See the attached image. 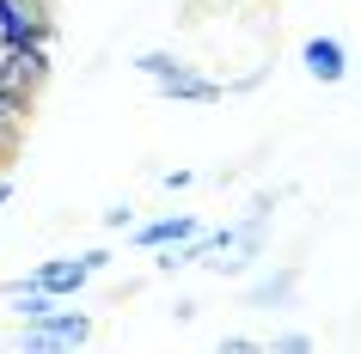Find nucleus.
<instances>
[{
    "label": "nucleus",
    "mask_w": 361,
    "mask_h": 354,
    "mask_svg": "<svg viewBox=\"0 0 361 354\" xmlns=\"http://www.w3.org/2000/svg\"><path fill=\"white\" fill-rule=\"evenodd\" d=\"M276 189H264V196H251V208L239 214V220L227 226H209L202 239H196V251H202V269H214V275H245L251 263L264 257L269 244V220H276Z\"/></svg>",
    "instance_id": "f257e3e1"
},
{
    "label": "nucleus",
    "mask_w": 361,
    "mask_h": 354,
    "mask_svg": "<svg viewBox=\"0 0 361 354\" xmlns=\"http://www.w3.org/2000/svg\"><path fill=\"white\" fill-rule=\"evenodd\" d=\"M104 269H111V244H92V251H74V257L37 263L31 287H43V293H56V299H80V287H92Z\"/></svg>",
    "instance_id": "f03ea898"
},
{
    "label": "nucleus",
    "mask_w": 361,
    "mask_h": 354,
    "mask_svg": "<svg viewBox=\"0 0 361 354\" xmlns=\"http://www.w3.org/2000/svg\"><path fill=\"white\" fill-rule=\"evenodd\" d=\"M92 312H74L68 299H61L49 317H37V324H19V348L25 354H61V348H86L92 342Z\"/></svg>",
    "instance_id": "7ed1b4c3"
},
{
    "label": "nucleus",
    "mask_w": 361,
    "mask_h": 354,
    "mask_svg": "<svg viewBox=\"0 0 361 354\" xmlns=\"http://www.w3.org/2000/svg\"><path fill=\"white\" fill-rule=\"evenodd\" d=\"M300 68H306V80H319V86H343V80H349V43H343L337 31H312V37L300 43Z\"/></svg>",
    "instance_id": "20e7f679"
},
{
    "label": "nucleus",
    "mask_w": 361,
    "mask_h": 354,
    "mask_svg": "<svg viewBox=\"0 0 361 354\" xmlns=\"http://www.w3.org/2000/svg\"><path fill=\"white\" fill-rule=\"evenodd\" d=\"M209 226L196 220V214H153V220H135V232H129V244L135 251H171V244H190V239H202Z\"/></svg>",
    "instance_id": "39448f33"
},
{
    "label": "nucleus",
    "mask_w": 361,
    "mask_h": 354,
    "mask_svg": "<svg viewBox=\"0 0 361 354\" xmlns=\"http://www.w3.org/2000/svg\"><path fill=\"white\" fill-rule=\"evenodd\" d=\"M153 92L166 98V104H221V98H227V86H221V80H209L202 68H190V61H184L178 74L153 80Z\"/></svg>",
    "instance_id": "423d86ee"
},
{
    "label": "nucleus",
    "mask_w": 361,
    "mask_h": 354,
    "mask_svg": "<svg viewBox=\"0 0 361 354\" xmlns=\"http://www.w3.org/2000/svg\"><path fill=\"white\" fill-rule=\"evenodd\" d=\"M43 80H49V43H25V49H6L0 56V86L37 92Z\"/></svg>",
    "instance_id": "0eeeda50"
},
{
    "label": "nucleus",
    "mask_w": 361,
    "mask_h": 354,
    "mask_svg": "<svg viewBox=\"0 0 361 354\" xmlns=\"http://www.w3.org/2000/svg\"><path fill=\"white\" fill-rule=\"evenodd\" d=\"M294 293H300V269H294V263H282V269H269V275H257V281L245 287V299L257 305V312H269V305L282 312V305H288Z\"/></svg>",
    "instance_id": "6e6552de"
},
{
    "label": "nucleus",
    "mask_w": 361,
    "mask_h": 354,
    "mask_svg": "<svg viewBox=\"0 0 361 354\" xmlns=\"http://www.w3.org/2000/svg\"><path fill=\"white\" fill-rule=\"evenodd\" d=\"M129 68H135L141 80H166V74H178V68H184V56H171V49H135Z\"/></svg>",
    "instance_id": "1a4fd4ad"
},
{
    "label": "nucleus",
    "mask_w": 361,
    "mask_h": 354,
    "mask_svg": "<svg viewBox=\"0 0 361 354\" xmlns=\"http://www.w3.org/2000/svg\"><path fill=\"white\" fill-rule=\"evenodd\" d=\"M264 348H276V354H312V348H319V336H312V330H276Z\"/></svg>",
    "instance_id": "9d476101"
},
{
    "label": "nucleus",
    "mask_w": 361,
    "mask_h": 354,
    "mask_svg": "<svg viewBox=\"0 0 361 354\" xmlns=\"http://www.w3.org/2000/svg\"><path fill=\"white\" fill-rule=\"evenodd\" d=\"M98 220H104V232H135V202H111Z\"/></svg>",
    "instance_id": "9b49d317"
},
{
    "label": "nucleus",
    "mask_w": 361,
    "mask_h": 354,
    "mask_svg": "<svg viewBox=\"0 0 361 354\" xmlns=\"http://www.w3.org/2000/svg\"><path fill=\"white\" fill-rule=\"evenodd\" d=\"M214 348H221V354H257L264 342H257V336H245V330H227L221 342H214Z\"/></svg>",
    "instance_id": "f8f14e48"
},
{
    "label": "nucleus",
    "mask_w": 361,
    "mask_h": 354,
    "mask_svg": "<svg viewBox=\"0 0 361 354\" xmlns=\"http://www.w3.org/2000/svg\"><path fill=\"white\" fill-rule=\"evenodd\" d=\"M264 74H269V68H251V74L227 80V98H245V92H257V86H264Z\"/></svg>",
    "instance_id": "ddd939ff"
},
{
    "label": "nucleus",
    "mask_w": 361,
    "mask_h": 354,
    "mask_svg": "<svg viewBox=\"0 0 361 354\" xmlns=\"http://www.w3.org/2000/svg\"><path fill=\"white\" fill-rule=\"evenodd\" d=\"M190 184H196V171H184V165H178V171H159V189H171V196L190 189Z\"/></svg>",
    "instance_id": "4468645a"
},
{
    "label": "nucleus",
    "mask_w": 361,
    "mask_h": 354,
    "mask_svg": "<svg viewBox=\"0 0 361 354\" xmlns=\"http://www.w3.org/2000/svg\"><path fill=\"white\" fill-rule=\"evenodd\" d=\"M13 189H19V184H13V177H6V171H0V208L13 202Z\"/></svg>",
    "instance_id": "2eb2a0df"
}]
</instances>
